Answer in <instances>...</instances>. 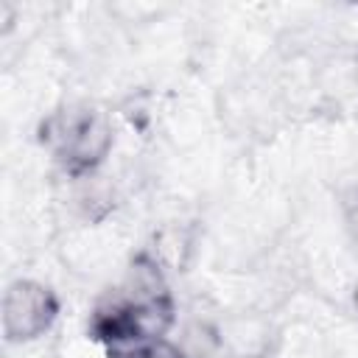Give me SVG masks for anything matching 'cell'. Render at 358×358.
I'll use <instances>...</instances> for the list:
<instances>
[{
	"instance_id": "6da1fadb",
	"label": "cell",
	"mask_w": 358,
	"mask_h": 358,
	"mask_svg": "<svg viewBox=\"0 0 358 358\" xmlns=\"http://www.w3.org/2000/svg\"><path fill=\"white\" fill-rule=\"evenodd\" d=\"M53 299L34 282H17L6 296V327L11 338H34L53 319Z\"/></svg>"
},
{
	"instance_id": "7a4b0ae2",
	"label": "cell",
	"mask_w": 358,
	"mask_h": 358,
	"mask_svg": "<svg viewBox=\"0 0 358 358\" xmlns=\"http://www.w3.org/2000/svg\"><path fill=\"white\" fill-rule=\"evenodd\" d=\"M62 154L73 162H90L98 159V154L106 148V131L90 112H70L62 120V129L56 134Z\"/></svg>"
},
{
	"instance_id": "3957f363",
	"label": "cell",
	"mask_w": 358,
	"mask_h": 358,
	"mask_svg": "<svg viewBox=\"0 0 358 358\" xmlns=\"http://www.w3.org/2000/svg\"><path fill=\"white\" fill-rule=\"evenodd\" d=\"M134 358H182L173 347H168V344H154V347H145V350H140Z\"/></svg>"
},
{
	"instance_id": "277c9868",
	"label": "cell",
	"mask_w": 358,
	"mask_h": 358,
	"mask_svg": "<svg viewBox=\"0 0 358 358\" xmlns=\"http://www.w3.org/2000/svg\"><path fill=\"white\" fill-rule=\"evenodd\" d=\"M355 299H358V296H355Z\"/></svg>"
}]
</instances>
